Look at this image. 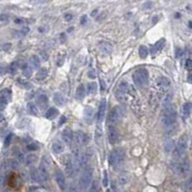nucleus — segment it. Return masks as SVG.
<instances>
[{
  "label": "nucleus",
  "instance_id": "obj_1",
  "mask_svg": "<svg viewBox=\"0 0 192 192\" xmlns=\"http://www.w3.org/2000/svg\"><path fill=\"white\" fill-rule=\"evenodd\" d=\"M177 120V112H176V109L173 105L165 106L163 111V115L162 118V123L164 127H171L173 126Z\"/></svg>",
  "mask_w": 192,
  "mask_h": 192
},
{
  "label": "nucleus",
  "instance_id": "obj_2",
  "mask_svg": "<svg viewBox=\"0 0 192 192\" xmlns=\"http://www.w3.org/2000/svg\"><path fill=\"white\" fill-rule=\"evenodd\" d=\"M133 80L134 84L138 87L139 89H143L148 85L149 81V73L147 69L145 68H139L136 70L133 74Z\"/></svg>",
  "mask_w": 192,
  "mask_h": 192
},
{
  "label": "nucleus",
  "instance_id": "obj_3",
  "mask_svg": "<svg viewBox=\"0 0 192 192\" xmlns=\"http://www.w3.org/2000/svg\"><path fill=\"white\" fill-rule=\"evenodd\" d=\"M93 177V170L91 167H85L81 174L79 181V188L81 191H85L89 188L90 184H91Z\"/></svg>",
  "mask_w": 192,
  "mask_h": 192
},
{
  "label": "nucleus",
  "instance_id": "obj_4",
  "mask_svg": "<svg viewBox=\"0 0 192 192\" xmlns=\"http://www.w3.org/2000/svg\"><path fill=\"white\" fill-rule=\"evenodd\" d=\"M186 147H187V138H186L185 134H184L179 138L177 144L174 147L173 157L176 160H180L184 157V155L186 152Z\"/></svg>",
  "mask_w": 192,
  "mask_h": 192
},
{
  "label": "nucleus",
  "instance_id": "obj_5",
  "mask_svg": "<svg viewBox=\"0 0 192 192\" xmlns=\"http://www.w3.org/2000/svg\"><path fill=\"white\" fill-rule=\"evenodd\" d=\"M124 157H125V151L122 148L113 149L109 156V163L112 166H118L122 163Z\"/></svg>",
  "mask_w": 192,
  "mask_h": 192
},
{
  "label": "nucleus",
  "instance_id": "obj_6",
  "mask_svg": "<svg viewBox=\"0 0 192 192\" xmlns=\"http://www.w3.org/2000/svg\"><path fill=\"white\" fill-rule=\"evenodd\" d=\"M122 117V109L121 107H115L112 109V111L110 112L108 115L107 123L108 127H115L116 123L120 120V118Z\"/></svg>",
  "mask_w": 192,
  "mask_h": 192
},
{
  "label": "nucleus",
  "instance_id": "obj_7",
  "mask_svg": "<svg viewBox=\"0 0 192 192\" xmlns=\"http://www.w3.org/2000/svg\"><path fill=\"white\" fill-rule=\"evenodd\" d=\"M172 170L178 175H184L189 171V163L186 160H176V162L171 163Z\"/></svg>",
  "mask_w": 192,
  "mask_h": 192
},
{
  "label": "nucleus",
  "instance_id": "obj_8",
  "mask_svg": "<svg viewBox=\"0 0 192 192\" xmlns=\"http://www.w3.org/2000/svg\"><path fill=\"white\" fill-rule=\"evenodd\" d=\"M63 163H64V167H65V171L66 175L68 176V177H73L74 173H75L74 162H73V160H72V159L69 155L65 156Z\"/></svg>",
  "mask_w": 192,
  "mask_h": 192
},
{
  "label": "nucleus",
  "instance_id": "obj_9",
  "mask_svg": "<svg viewBox=\"0 0 192 192\" xmlns=\"http://www.w3.org/2000/svg\"><path fill=\"white\" fill-rule=\"evenodd\" d=\"M55 178H56V181L58 184L59 187L61 190L65 191L67 188V184H66V179L65 177L64 173L61 172L60 169H57L55 172Z\"/></svg>",
  "mask_w": 192,
  "mask_h": 192
},
{
  "label": "nucleus",
  "instance_id": "obj_10",
  "mask_svg": "<svg viewBox=\"0 0 192 192\" xmlns=\"http://www.w3.org/2000/svg\"><path fill=\"white\" fill-rule=\"evenodd\" d=\"M87 141H89V136L82 131H78L73 134V144L76 146L86 144Z\"/></svg>",
  "mask_w": 192,
  "mask_h": 192
},
{
  "label": "nucleus",
  "instance_id": "obj_11",
  "mask_svg": "<svg viewBox=\"0 0 192 192\" xmlns=\"http://www.w3.org/2000/svg\"><path fill=\"white\" fill-rule=\"evenodd\" d=\"M39 175L41 181H47L49 178V172H48V167L47 164L45 163L44 159H42V162L39 164Z\"/></svg>",
  "mask_w": 192,
  "mask_h": 192
},
{
  "label": "nucleus",
  "instance_id": "obj_12",
  "mask_svg": "<svg viewBox=\"0 0 192 192\" xmlns=\"http://www.w3.org/2000/svg\"><path fill=\"white\" fill-rule=\"evenodd\" d=\"M106 110H107V101L105 98H103L100 102L99 109H98V112H97V121L98 122H102V120L104 119L105 115H106Z\"/></svg>",
  "mask_w": 192,
  "mask_h": 192
},
{
  "label": "nucleus",
  "instance_id": "obj_13",
  "mask_svg": "<svg viewBox=\"0 0 192 192\" xmlns=\"http://www.w3.org/2000/svg\"><path fill=\"white\" fill-rule=\"evenodd\" d=\"M119 137L118 131L115 127H108V138L111 143L115 144L117 142Z\"/></svg>",
  "mask_w": 192,
  "mask_h": 192
},
{
  "label": "nucleus",
  "instance_id": "obj_14",
  "mask_svg": "<svg viewBox=\"0 0 192 192\" xmlns=\"http://www.w3.org/2000/svg\"><path fill=\"white\" fill-rule=\"evenodd\" d=\"M73 134H74V133L72 132L71 129H68V128L65 129L63 134H61V137H63V140L67 145H72V144H73Z\"/></svg>",
  "mask_w": 192,
  "mask_h": 192
},
{
  "label": "nucleus",
  "instance_id": "obj_15",
  "mask_svg": "<svg viewBox=\"0 0 192 192\" xmlns=\"http://www.w3.org/2000/svg\"><path fill=\"white\" fill-rule=\"evenodd\" d=\"M99 49L103 54L109 55L112 53V46L111 43L107 42V41H101V42H99Z\"/></svg>",
  "mask_w": 192,
  "mask_h": 192
},
{
  "label": "nucleus",
  "instance_id": "obj_16",
  "mask_svg": "<svg viewBox=\"0 0 192 192\" xmlns=\"http://www.w3.org/2000/svg\"><path fill=\"white\" fill-rule=\"evenodd\" d=\"M11 97H12V91L11 90L9 89H4L0 91V100H2L4 102L8 103L10 100H11Z\"/></svg>",
  "mask_w": 192,
  "mask_h": 192
},
{
  "label": "nucleus",
  "instance_id": "obj_17",
  "mask_svg": "<svg viewBox=\"0 0 192 192\" xmlns=\"http://www.w3.org/2000/svg\"><path fill=\"white\" fill-rule=\"evenodd\" d=\"M65 150V145L61 141H55L52 144V151L55 154H61L63 153Z\"/></svg>",
  "mask_w": 192,
  "mask_h": 192
},
{
  "label": "nucleus",
  "instance_id": "obj_18",
  "mask_svg": "<svg viewBox=\"0 0 192 192\" xmlns=\"http://www.w3.org/2000/svg\"><path fill=\"white\" fill-rule=\"evenodd\" d=\"M29 174H30V178L32 180L34 183H39L40 178H39V171L38 169H36L34 166H32L29 170Z\"/></svg>",
  "mask_w": 192,
  "mask_h": 192
},
{
  "label": "nucleus",
  "instance_id": "obj_19",
  "mask_svg": "<svg viewBox=\"0 0 192 192\" xmlns=\"http://www.w3.org/2000/svg\"><path fill=\"white\" fill-rule=\"evenodd\" d=\"M48 75V68H46V67H42V68H40L37 74H36V79L38 81H43L46 77Z\"/></svg>",
  "mask_w": 192,
  "mask_h": 192
},
{
  "label": "nucleus",
  "instance_id": "obj_20",
  "mask_svg": "<svg viewBox=\"0 0 192 192\" xmlns=\"http://www.w3.org/2000/svg\"><path fill=\"white\" fill-rule=\"evenodd\" d=\"M117 90H119L120 92H122L123 94H127V93L130 91V87H129V84L126 82V81H121L120 83H119V86H118V89Z\"/></svg>",
  "mask_w": 192,
  "mask_h": 192
},
{
  "label": "nucleus",
  "instance_id": "obj_21",
  "mask_svg": "<svg viewBox=\"0 0 192 192\" xmlns=\"http://www.w3.org/2000/svg\"><path fill=\"white\" fill-rule=\"evenodd\" d=\"M191 112V104L190 103H184L181 108V115L184 118H187Z\"/></svg>",
  "mask_w": 192,
  "mask_h": 192
},
{
  "label": "nucleus",
  "instance_id": "obj_22",
  "mask_svg": "<svg viewBox=\"0 0 192 192\" xmlns=\"http://www.w3.org/2000/svg\"><path fill=\"white\" fill-rule=\"evenodd\" d=\"M37 104L40 109H44L48 104V98L45 95H39L37 99Z\"/></svg>",
  "mask_w": 192,
  "mask_h": 192
},
{
  "label": "nucleus",
  "instance_id": "obj_23",
  "mask_svg": "<svg viewBox=\"0 0 192 192\" xmlns=\"http://www.w3.org/2000/svg\"><path fill=\"white\" fill-rule=\"evenodd\" d=\"M164 42H165V40L164 39H159V41H157V43H156L152 49H151V52H152V54H156L157 52H159V50H162V47H163V45H164Z\"/></svg>",
  "mask_w": 192,
  "mask_h": 192
},
{
  "label": "nucleus",
  "instance_id": "obj_24",
  "mask_svg": "<svg viewBox=\"0 0 192 192\" xmlns=\"http://www.w3.org/2000/svg\"><path fill=\"white\" fill-rule=\"evenodd\" d=\"M86 95V90L84 85H80L76 90V97L78 100H82Z\"/></svg>",
  "mask_w": 192,
  "mask_h": 192
},
{
  "label": "nucleus",
  "instance_id": "obj_25",
  "mask_svg": "<svg viewBox=\"0 0 192 192\" xmlns=\"http://www.w3.org/2000/svg\"><path fill=\"white\" fill-rule=\"evenodd\" d=\"M130 180V174L128 172H122L118 177V181L121 185L126 184Z\"/></svg>",
  "mask_w": 192,
  "mask_h": 192
},
{
  "label": "nucleus",
  "instance_id": "obj_26",
  "mask_svg": "<svg viewBox=\"0 0 192 192\" xmlns=\"http://www.w3.org/2000/svg\"><path fill=\"white\" fill-rule=\"evenodd\" d=\"M58 113L59 112L56 108H50L47 110V112H45V117L47 119H53L58 115Z\"/></svg>",
  "mask_w": 192,
  "mask_h": 192
},
{
  "label": "nucleus",
  "instance_id": "obj_27",
  "mask_svg": "<svg viewBox=\"0 0 192 192\" xmlns=\"http://www.w3.org/2000/svg\"><path fill=\"white\" fill-rule=\"evenodd\" d=\"M30 65L33 67V68H39V65H40V61H39V58L38 56L36 55H33L32 57L30 58Z\"/></svg>",
  "mask_w": 192,
  "mask_h": 192
},
{
  "label": "nucleus",
  "instance_id": "obj_28",
  "mask_svg": "<svg viewBox=\"0 0 192 192\" xmlns=\"http://www.w3.org/2000/svg\"><path fill=\"white\" fill-rule=\"evenodd\" d=\"M85 119L87 121V122H91L92 119H93V110L90 108V107H87L85 109Z\"/></svg>",
  "mask_w": 192,
  "mask_h": 192
},
{
  "label": "nucleus",
  "instance_id": "obj_29",
  "mask_svg": "<svg viewBox=\"0 0 192 192\" xmlns=\"http://www.w3.org/2000/svg\"><path fill=\"white\" fill-rule=\"evenodd\" d=\"M27 110H28V112L31 113L32 115H39V110H38L37 106H36L35 104L32 103V102L28 103V105H27Z\"/></svg>",
  "mask_w": 192,
  "mask_h": 192
},
{
  "label": "nucleus",
  "instance_id": "obj_30",
  "mask_svg": "<svg viewBox=\"0 0 192 192\" xmlns=\"http://www.w3.org/2000/svg\"><path fill=\"white\" fill-rule=\"evenodd\" d=\"M54 102L59 106L63 105V104L65 103V97L63 96L61 93L57 92V93H55V95H54Z\"/></svg>",
  "mask_w": 192,
  "mask_h": 192
},
{
  "label": "nucleus",
  "instance_id": "obj_31",
  "mask_svg": "<svg viewBox=\"0 0 192 192\" xmlns=\"http://www.w3.org/2000/svg\"><path fill=\"white\" fill-rule=\"evenodd\" d=\"M138 54H139V57H140L141 59H145V58H147V56L149 54V50L146 46L141 45L138 49Z\"/></svg>",
  "mask_w": 192,
  "mask_h": 192
},
{
  "label": "nucleus",
  "instance_id": "obj_32",
  "mask_svg": "<svg viewBox=\"0 0 192 192\" xmlns=\"http://www.w3.org/2000/svg\"><path fill=\"white\" fill-rule=\"evenodd\" d=\"M102 137H103V134H102V129L100 127L96 128L95 131V141L98 145H100L102 142Z\"/></svg>",
  "mask_w": 192,
  "mask_h": 192
},
{
  "label": "nucleus",
  "instance_id": "obj_33",
  "mask_svg": "<svg viewBox=\"0 0 192 192\" xmlns=\"http://www.w3.org/2000/svg\"><path fill=\"white\" fill-rule=\"evenodd\" d=\"M36 162H37V156H36L35 154H30L25 159L26 165H32Z\"/></svg>",
  "mask_w": 192,
  "mask_h": 192
},
{
  "label": "nucleus",
  "instance_id": "obj_34",
  "mask_svg": "<svg viewBox=\"0 0 192 192\" xmlns=\"http://www.w3.org/2000/svg\"><path fill=\"white\" fill-rule=\"evenodd\" d=\"M158 85L160 86V87H168L171 85V83H170V81L167 79V78L160 77V78H159V80H158Z\"/></svg>",
  "mask_w": 192,
  "mask_h": 192
},
{
  "label": "nucleus",
  "instance_id": "obj_35",
  "mask_svg": "<svg viewBox=\"0 0 192 192\" xmlns=\"http://www.w3.org/2000/svg\"><path fill=\"white\" fill-rule=\"evenodd\" d=\"M14 157H15V159H17L19 163H21V162H25L24 155L22 154L21 151H19V150H15V152H14Z\"/></svg>",
  "mask_w": 192,
  "mask_h": 192
},
{
  "label": "nucleus",
  "instance_id": "obj_36",
  "mask_svg": "<svg viewBox=\"0 0 192 192\" xmlns=\"http://www.w3.org/2000/svg\"><path fill=\"white\" fill-rule=\"evenodd\" d=\"M87 90L90 93V94H94L97 90V84L96 83H90L89 85H87Z\"/></svg>",
  "mask_w": 192,
  "mask_h": 192
},
{
  "label": "nucleus",
  "instance_id": "obj_37",
  "mask_svg": "<svg viewBox=\"0 0 192 192\" xmlns=\"http://www.w3.org/2000/svg\"><path fill=\"white\" fill-rule=\"evenodd\" d=\"M22 72H23V75L25 77H30L31 74H32V70L29 68L28 65H26V64L22 66Z\"/></svg>",
  "mask_w": 192,
  "mask_h": 192
},
{
  "label": "nucleus",
  "instance_id": "obj_38",
  "mask_svg": "<svg viewBox=\"0 0 192 192\" xmlns=\"http://www.w3.org/2000/svg\"><path fill=\"white\" fill-rule=\"evenodd\" d=\"M17 70V61H13V63L10 65L9 66V72L12 74H14Z\"/></svg>",
  "mask_w": 192,
  "mask_h": 192
},
{
  "label": "nucleus",
  "instance_id": "obj_39",
  "mask_svg": "<svg viewBox=\"0 0 192 192\" xmlns=\"http://www.w3.org/2000/svg\"><path fill=\"white\" fill-rule=\"evenodd\" d=\"M164 148H165V151H166V152H170L171 150H172V149L174 148V143H173V141H172V140H168L166 143H165Z\"/></svg>",
  "mask_w": 192,
  "mask_h": 192
},
{
  "label": "nucleus",
  "instance_id": "obj_40",
  "mask_svg": "<svg viewBox=\"0 0 192 192\" xmlns=\"http://www.w3.org/2000/svg\"><path fill=\"white\" fill-rule=\"evenodd\" d=\"M99 191V185H98V181H93V184L91 185V187L89 192H98Z\"/></svg>",
  "mask_w": 192,
  "mask_h": 192
},
{
  "label": "nucleus",
  "instance_id": "obj_41",
  "mask_svg": "<svg viewBox=\"0 0 192 192\" xmlns=\"http://www.w3.org/2000/svg\"><path fill=\"white\" fill-rule=\"evenodd\" d=\"M28 32H29V28L28 27H24L21 30H18L17 32V34H18V37H23V36H25Z\"/></svg>",
  "mask_w": 192,
  "mask_h": 192
},
{
  "label": "nucleus",
  "instance_id": "obj_42",
  "mask_svg": "<svg viewBox=\"0 0 192 192\" xmlns=\"http://www.w3.org/2000/svg\"><path fill=\"white\" fill-rule=\"evenodd\" d=\"M27 149L29 151H36V150L39 149V147L37 146V144H35V143H29L27 145Z\"/></svg>",
  "mask_w": 192,
  "mask_h": 192
},
{
  "label": "nucleus",
  "instance_id": "obj_43",
  "mask_svg": "<svg viewBox=\"0 0 192 192\" xmlns=\"http://www.w3.org/2000/svg\"><path fill=\"white\" fill-rule=\"evenodd\" d=\"M12 137H13V134H9V136H7L6 139H5V142H4V145L5 147H8L10 143H11V140H12Z\"/></svg>",
  "mask_w": 192,
  "mask_h": 192
},
{
  "label": "nucleus",
  "instance_id": "obj_44",
  "mask_svg": "<svg viewBox=\"0 0 192 192\" xmlns=\"http://www.w3.org/2000/svg\"><path fill=\"white\" fill-rule=\"evenodd\" d=\"M18 82H19V84H21L23 87H25L26 89H30V87H31V84H30V83H28V82L22 81V80H18Z\"/></svg>",
  "mask_w": 192,
  "mask_h": 192
},
{
  "label": "nucleus",
  "instance_id": "obj_45",
  "mask_svg": "<svg viewBox=\"0 0 192 192\" xmlns=\"http://www.w3.org/2000/svg\"><path fill=\"white\" fill-rule=\"evenodd\" d=\"M191 66H192V63H191V60L187 59L185 61V68L187 70H191Z\"/></svg>",
  "mask_w": 192,
  "mask_h": 192
},
{
  "label": "nucleus",
  "instance_id": "obj_46",
  "mask_svg": "<svg viewBox=\"0 0 192 192\" xmlns=\"http://www.w3.org/2000/svg\"><path fill=\"white\" fill-rule=\"evenodd\" d=\"M7 104H8V103L4 102V101H2V100H0V111H4L5 108H6V106H7Z\"/></svg>",
  "mask_w": 192,
  "mask_h": 192
},
{
  "label": "nucleus",
  "instance_id": "obj_47",
  "mask_svg": "<svg viewBox=\"0 0 192 192\" xmlns=\"http://www.w3.org/2000/svg\"><path fill=\"white\" fill-rule=\"evenodd\" d=\"M103 184H104V185H105V186L108 185V176H107L106 171L104 172V181H103Z\"/></svg>",
  "mask_w": 192,
  "mask_h": 192
},
{
  "label": "nucleus",
  "instance_id": "obj_48",
  "mask_svg": "<svg viewBox=\"0 0 192 192\" xmlns=\"http://www.w3.org/2000/svg\"><path fill=\"white\" fill-rule=\"evenodd\" d=\"M66 121V117L65 116H61V119H60V121H59V126H61L63 124H65Z\"/></svg>",
  "mask_w": 192,
  "mask_h": 192
},
{
  "label": "nucleus",
  "instance_id": "obj_49",
  "mask_svg": "<svg viewBox=\"0 0 192 192\" xmlns=\"http://www.w3.org/2000/svg\"><path fill=\"white\" fill-rule=\"evenodd\" d=\"M72 17H72L71 14H66L65 15V19L67 20V21H70V20L72 19Z\"/></svg>",
  "mask_w": 192,
  "mask_h": 192
},
{
  "label": "nucleus",
  "instance_id": "obj_50",
  "mask_svg": "<svg viewBox=\"0 0 192 192\" xmlns=\"http://www.w3.org/2000/svg\"><path fill=\"white\" fill-rule=\"evenodd\" d=\"M181 56V50L180 48H176V57L180 58Z\"/></svg>",
  "mask_w": 192,
  "mask_h": 192
},
{
  "label": "nucleus",
  "instance_id": "obj_51",
  "mask_svg": "<svg viewBox=\"0 0 192 192\" xmlns=\"http://www.w3.org/2000/svg\"><path fill=\"white\" fill-rule=\"evenodd\" d=\"M95 72L93 71V70H90V72H89V77L90 78H91V79H93V78H95Z\"/></svg>",
  "mask_w": 192,
  "mask_h": 192
},
{
  "label": "nucleus",
  "instance_id": "obj_52",
  "mask_svg": "<svg viewBox=\"0 0 192 192\" xmlns=\"http://www.w3.org/2000/svg\"><path fill=\"white\" fill-rule=\"evenodd\" d=\"M6 71V68H5L4 65H0V75H3Z\"/></svg>",
  "mask_w": 192,
  "mask_h": 192
},
{
  "label": "nucleus",
  "instance_id": "obj_53",
  "mask_svg": "<svg viewBox=\"0 0 192 192\" xmlns=\"http://www.w3.org/2000/svg\"><path fill=\"white\" fill-rule=\"evenodd\" d=\"M87 18L86 15H83V17H81V24L84 25V24L87 22Z\"/></svg>",
  "mask_w": 192,
  "mask_h": 192
},
{
  "label": "nucleus",
  "instance_id": "obj_54",
  "mask_svg": "<svg viewBox=\"0 0 192 192\" xmlns=\"http://www.w3.org/2000/svg\"><path fill=\"white\" fill-rule=\"evenodd\" d=\"M11 43H6V44H4V47H3V49L4 50H8V49H10L11 48Z\"/></svg>",
  "mask_w": 192,
  "mask_h": 192
},
{
  "label": "nucleus",
  "instance_id": "obj_55",
  "mask_svg": "<svg viewBox=\"0 0 192 192\" xmlns=\"http://www.w3.org/2000/svg\"><path fill=\"white\" fill-rule=\"evenodd\" d=\"M8 19V15L7 14H1L0 15V20H7Z\"/></svg>",
  "mask_w": 192,
  "mask_h": 192
},
{
  "label": "nucleus",
  "instance_id": "obj_56",
  "mask_svg": "<svg viewBox=\"0 0 192 192\" xmlns=\"http://www.w3.org/2000/svg\"><path fill=\"white\" fill-rule=\"evenodd\" d=\"M3 120H4V116H3V115H2V113L0 112V123H1Z\"/></svg>",
  "mask_w": 192,
  "mask_h": 192
},
{
  "label": "nucleus",
  "instance_id": "obj_57",
  "mask_svg": "<svg viewBox=\"0 0 192 192\" xmlns=\"http://www.w3.org/2000/svg\"><path fill=\"white\" fill-rule=\"evenodd\" d=\"M3 192H12L11 190H9V189H6V190H4Z\"/></svg>",
  "mask_w": 192,
  "mask_h": 192
},
{
  "label": "nucleus",
  "instance_id": "obj_58",
  "mask_svg": "<svg viewBox=\"0 0 192 192\" xmlns=\"http://www.w3.org/2000/svg\"><path fill=\"white\" fill-rule=\"evenodd\" d=\"M107 192H111V191L110 190H107Z\"/></svg>",
  "mask_w": 192,
  "mask_h": 192
}]
</instances>
